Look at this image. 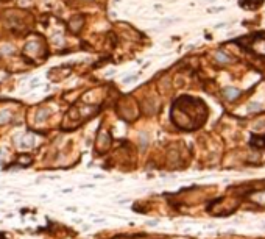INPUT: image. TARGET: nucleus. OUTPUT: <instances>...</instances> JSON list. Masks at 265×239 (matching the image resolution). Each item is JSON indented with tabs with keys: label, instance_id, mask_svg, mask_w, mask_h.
I'll list each match as a JSON object with an SVG mask.
<instances>
[{
	"label": "nucleus",
	"instance_id": "nucleus-1",
	"mask_svg": "<svg viewBox=\"0 0 265 239\" xmlns=\"http://www.w3.org/2000/svg\"><path fill=\"white\" fill-rule=\"evenodd\" d=\"M225 94L228 95V99H235V95H239V89L226 88V89H225Z\"/></svg>",
	"mask_w": 265,
	"mask_h": 239
},
{
	"label": "nucleus",
	"instance_id": "nucleus-3",
	"mask_svg": "<svg viewBox=\"0 0 265 239\" xmlns=\"http://www.w3.org/2000/svg\"><path fill=\"white\" fill-rule=\"evenodd\" d=\"M8 119H9V113H3V114H0V124L5 122V120H8Z\"/></svg>",
	"mask_w": 265,
	"mask_h": 239
},
{
	"label": "nucleus",
	"instance_id": "nucleus-2",
	"mask_svg": "<svg viewBox=\"0 0 265 239\" xmlns=\"http://www.w3.org/2000/svg\"><path fill=\"white\" fill-rule=\"evenodd\" d=\"M47 116H48V111H47V109H42V111L38 114V120H39V122H42Z\"/></svg>",
	"mask_w": 265,
	"mask_h": 239
},
{
	"label": "nucleus",
	"instance_id": "nucleus-4",
	"mask_svg": "<svg viewBox=\"0 0 265 239\" xmlns=\"http://www.w3.org/2000/svg\"><path fill=\"white\" fill-rule=\"evenodd\" d=\"M67 211H69V213H77L78 211V208H75V206H67Z\"/></svg>",
	"mask_w": 265,
	"mask_h": 239
},
{
	"label": "nucleus",
	"instance_id": "nucleus-6",
	"mask_svg": "<svg viewBox=\"0 0 265 239\" xmlns=\"http://www.w3.org/2000/svg\"><path fill=\"white\" fill-rule=\"evenodd\" d=\"M147 223H148V225H153V227H155L157 222H156V220H150V222H147Z\"/></svg>",
	"mask_w": 265,
	"mask_h": 239
},
{
	"label": "nucleus",
	"instance_id": "nucleus-5",
	"mask_svg": "<svg viewBox=\"0 0 265 239\" xmlns=\"http://www.w3.org/2000/svg\"><path fill=\"white\" fill-rule=\"evenodd\" d=\"M136 77H128V78H125V83H130V81H132Z\"/></svg>",
	"mask_w": 265,
	"mask_h": 239
}]
</instances>
